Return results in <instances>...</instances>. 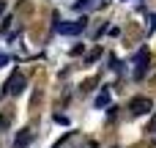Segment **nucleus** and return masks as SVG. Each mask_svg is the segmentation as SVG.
Wrapping results in <instances>:
<instances>
[{
  "mask_svg": "<svg viewBox=\"0 0 156 148\" xmlns=\"http://www.w3.org/2000/svg\"><path fill=\"white\" fill-rule=\"evenodd\" d=\"M55 30L63 33V36H80V33L85 30V19H77V22H58Z\"/></svg>",
  "mask_w": 156,
  "mask_h": 148,
  "instance_id": "1",
  "label": "nucleus"
},
{
  "mask_svg": "<svg viewBox=\"0 0 156 148\" xmlns=\"http://www.w3.org/2000/svg\"><path fill=\"white\" fill-rule=\"evenodd\" d=\"M25 85H27V80H25V74H19V71H14V74H11V80L5 82V93H11V96H16V93H22V91H25Z\"/></svg>",
  "mask_w": 156,
  "mask_h": 148,
  "instance_id": "2",
  "label": "nucleus"
},
{
  "mask_svg": "<svg viewBox=\"0 0 156 148\" xmlns=\"http://www.w3.org/2000/svg\"><path fill=\"white\" fill-rule=\"evenodd\" d=\"M151 107H154V102H151L148 96H134V99H132V104H129V110H132L134 115H148V113H151Z\"/></svg>",
  "mask_w": 156,
  "mask_h": 148,
  "instance_id": "3",
  "label": "nucleus"
},
{
  "mask_svg": "<svg viewBox=\"0 0 156 148\" xmlns=\"http://www.w3.org/2000/svg\"><path fill=\"white\" fill-rule=\"evenodd\" d=\"M30 140H33V132H30V129H19L16 137H14V148H27Z\"/></svg>",
  "mask_w": 156,
  "mask_h": 148,
  "instance_id": "4",
  "label": "nucleus"
},
{
  "mask_svg": "<svg viewBox=\"0 0 156 148\" xmlns=\"http://www.w3.org/2000/svg\"><path fill=\"white\" fill-rule=\"evenodd\" d=\"M101 107H110V88H101V93L96 96V110Z\"/></svg>",
  "mask_w": 156,
  "mask_h": 148,
  "instance_id": "5",
  "label": "nucleus"
},
{
  "mask_svg": "<svg viewBox=\"0 0 156 148\" xmlns=\"http://www.w3.org/2000/svg\"><path fill=\"white\" fill-rule=\"evenodd\" d=\"M90 3H93V0H77V3H74V8H77V11H85Z\"/></svg>",
  "mask_w": 156,
  "mask_h": 148,
  "instance_id": "6",
  "label": "nucleus"
},
{
  "mask_svg": "<svg viewBox=\"0 0 156 148\" xmlns=\"http://www.w3.org/2000/svg\"><path fill=\"white\" fill-rule=\"evenodd\" d=\"M82 49H85L82 44H74V47H71V55H82Z\"/></svg>",
  "mask_w": 156,
  "mask_h": 148,
  "instance_id": "7",
  "label": "nucleus"
},
{
  "mask_svg": "<svg viewBox=\"0 0 156 148\" xmlns=\"http://www.w3.org/2000/svg\"><path fill=\"white\" fill-rule=\"evenodd\" d=\"M99 55H101V49H99V47H96V49H93V52H90V55H88V63H90V60H96V58H99Z\"/></svg>",
  "mask_w": 156,
  "mask_h": 148,
  "instance_id": "8",
  "label": "nucleus"
},
{
  "mask_svg": "<svg viewBox=\"0 0 156 148\" xmlns=\"http://www.w3.org/2000/svg\"><path fill=\"white\" fill-rule=\"evenodd\" d=\"M5 63H8V58H5V55H0V69H3Z\"/></svg>",
  "mask_w": 156,
  "mask_h": 148,
  "instance_id": "9",
  "label": "nucleus"
},
{
  "mask_svg": "<svg viewBox=\"0 0 156 148\" xmlns=\"http://www.w3.org/2000/svg\"><path fill=\"white\" fill-rule=\"evenodd\" d=\"M5 14V0H0V16Z\"/></svg>",
  "mask_w": 156,
  "mask_h": 148,
  "instance_id": "10",
  "label": "nucleus"
},
{
  "mask_svg": "<svg viewBox=\"0 0 156 148\" xmlns=\"http://www.w3.org/2000/svg\"><path fill=\"white\" fill-rule=\"evenodd\" d=\"M151 27H156V16H154V22H151Z\"/></svg>",
  "mask_w": 156,
  "mask_h": 148,
  "instance_id": "11",
  "label": "nucleus"
}]
</instances>
